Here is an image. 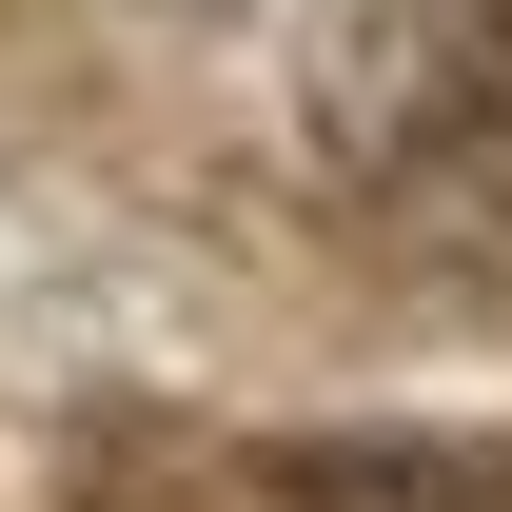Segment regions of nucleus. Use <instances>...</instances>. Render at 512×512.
Returning <instances> with one entry per match:
<instances>
[{"label": "nucleus", "instance_id": "nucleus-1", "mask_svg": "<svg viewBox=\"0 0 512 512\" xmlns=\"http://www.w3.org/2000/svg\"><path fill=\"white\" fill-rule=\"evenodd\" d=\"M79 512H512V453L473 434H79Z\"/></svg>", "mask_w": 512, "mask_h": 512}]
</instances>
